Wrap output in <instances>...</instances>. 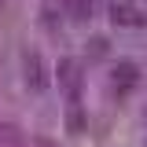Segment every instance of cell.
<instances>
[{
  "instance_id": "6da1fadb",
  "label": "cell",
  "mask_w": 147,
  "mask_h": 147,
  "mask_svg": "<svg viewBox=\"0 0 147 147\" xmlns=\"http://www.w3.org/2000/svg\"><path fill=\"white\" fill-rule=\"evenodd\" d=\"M114 22H121V26H147V15H140L132 4H114Z\"/></svg>"
}]
</instances>
